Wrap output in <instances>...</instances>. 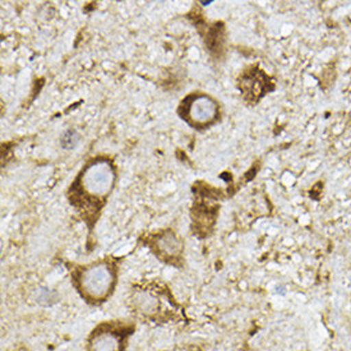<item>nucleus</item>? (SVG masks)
Returning a JSON list of instances; mask_svg holds the SVG:
<instances>
[{"label": "nucleus", "instance_id": "nucleus-1", "mask_svg": "<svg viewBox=\"0 0 351 351\" xmlns=\"http://www.w3.org/2000/svg\"><path fill=\"white\" fill-rule=\"evenodd\" d=\"M115 183V169L108 158H95L74 179L69 189V199L81 213L91 210L97 216Z\"/></svg>", "mask_w": 351, "mask_h": 351}, {"label": "nucleus", "instance_id": "nucleus-2", "mask_svg": "<svg viewBox=\"0 0 351 351\" xmlns=\"http://www.w3.org/2000/svg\"><path fill=\"white\" fill-rule=\"evenodd\" d=\"M117 268L108 261H99L93 265L75 269L74 285L81 295L90 303L105 302L117 284Z\"/></svg>", "mask_w": 351, "mask_h": 351}, {"label": "nucleus", "instance_id": "nucleus-3", "mask_svg": "<svg viewBox=\"0 0 351 351\" xmlns=\"http://www.w3.org/2000/svg\"><path fill=\"white\" fill-rule=\"evenodd\" d=\"M178 114L194 130H204L220 121L221 106L207 93H192L179 105Z\"/></svg>", "mask_w": 351, "mask_h": 351}, {"label": "nucleus", "instance_id": "nucleus-4", "mask_svg": "<svg viewBox=\"0 0 351 351\" xmlns=\"http://www.w3.org/2000/svg\"><path fill=\"white\" fill-rule=\"evenodd\" d=\"M130 326L109 322L99 326L88 337L87 351H124Z\"/></svg>", "mask_w": 351, "mask_h": 351}, {"label": "nucleus", "instance_id": "nucleus-5", "mask_svg": "<svg viewBox=\"0 0 351 351\" xmlns=\"http://www.w3.org/2000/svg\"><path fill=\"white\" fill-rule=\"evenodd\" d=\"M238 88L248 104H257L265 95L275 90V84L258 66H250L239 75Z\"/></svg>", "mask_w": 351, "mask_h": 351}, {"label": "nucleus", "instance_id": "nucleus-6", "mask_svg": "<svg viewBox=\"0 0 351 351\" xmlns=\"http://www.w3.org/2000/svg\"><path fill=\"white\" fill-rule=\"evenodd\" d=\"M147 243L158 258L178 266V261L182 259L183 241H180L174 231H162L152 239H148Z\"/></svg>", "mask_w": 351, "mask_h": 351}]
</instances>
